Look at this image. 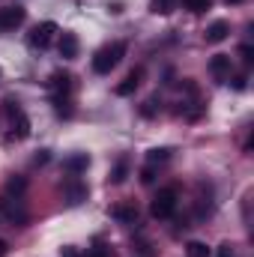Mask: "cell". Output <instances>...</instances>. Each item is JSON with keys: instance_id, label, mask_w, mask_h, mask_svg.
Instances as JSON below:
<instances>
[{"instance_id": "6da1fadb", "label": "cell", "mask_w": 254, "mask_h": 257, "mask_svg": "<svg viewBox=\"0 0 254 257\" xmlns=\"http://www.w3.org/2000/svg\"><path fill=\"white\" fill-rule=\"evenodd\" d=\"M126 57V42H111L105 48H99L93 54V72L96 75H108L111 69H117V63Z\"/></svg>"}, {"instance_id": "7a4b0ae2", "label": "cell", "mask_w": 254, "mask_h": 257, "mask_svg": "<svg viewBox=\"0 0 254 257\" xmlns=\"http://www.w3.org/2000/svg\"><path fill=\"white\" fill-rule=\"evenodd\" d=\"M150 212H153V218H171L177 212V189L174 186L159 189V194L150 203Z\"/></svg>"}, {"instance_id": "3957f363", "label": "cell", "mask_w": 254, "mask_h": 257, "mask_svg": "<svg viewBox=\"0 0 254 257\" xmlns=\"http://www.w3.org/2000/svg\"><path fill=\"white\" fill-rule=\"evenodd\" d=\"M54 36H57V24H54V21H42V24H36V27L27 33V45L36 48V51H45V48L54 42Z\"/></svg>"}, {"instance_id": "277c9868", "label": "cell", "mask_w": 254, "mask_h": 257, "mask_svg": "<svg viewBox=\"0 0 254 257\" xmlns=\"http://www.w3.org/2000/svg\"><path fill=\"white\" fill-rule=\"evenodd\" d=\"M0 212L6 215V221H9V224H18V227H24V224H27V209H24L21 197L3 194V197H0Z\"/></svg>"}, {"instance_id": "5b68a950", "label": "cell", "mask_w": 254, "mask_h": 257, "mask_svg": "<svg viewBox=\"0 0 254 257\" xmlns=\"http://www.w3.org/2000/svg\"><path fill=\"white\" fill-rule=\"evenodd\" d=\"M48 90H51V99H57V96H69V93H72V75H69L66 69L51 72V75H48Z\"/></svg>"}, {"instance_id": "8992f818", "label": "cell", "mask_w": 254, "mask_h": 257, "mask_svg": "<svg viewBox=\"0 0 254 257\" xmlns=\"http://www.w3.org/2000/svg\"><path fill=\"white\" fill-rule=\"evenodd\" d=\"M24 18H27V12H24L21 6H6V9H0V33H3V30L21 27Z\"/></svg>"}, {"instance_id": "52a82bcc", "label": "cell", "mask_w": 254, "mask_h": 257, "mask_svg": "<svg viewBox=\"0 0 254 257\" xmlns=\"http://www.w3.org/2000/svg\"><path fill=\"white\" fill-rule=\"evenodd\" d=\"M141 81H144V66H135L126 78L114 87V93H117V96H132V93L141 87Z\"/></svg>"}, {"instance_id": "ba28073f", "label": "cell", "mask_w": 254, "mask_h": 257, "mask_svg": "<svg viewBox=\"0 0 254 257\" xmlns=\"http://www.w3.org/2000/svg\"><path fill=\"white\" fill-rule=\"evenodd\" d=\"M63 194H66V203H69V206H78V203H84V200H87L90 189H87L81 180H69V183L63 186Z\"/></svg>"}, {"instance_id": "9c48e42d", "label": "cell", "mask_w": 254, "mask_h": 257, "mask_svg": "<svg viewBox=\"0 0 254 257\" xmlns=\"http://www.w3.org/2000/svg\"><path fill=\"white\" fill-rule=\"evenodd\" d=\"M78 48H81V45H78V36H75V33H69V30L60 33V39H57V51H60L63 60H75V57H78Z\"/></svg>"}, {"instance_id": "30bf717a", "label": "cell", "mask_w": 254, "mask_h": 257, "mask_svg": "<svg viewBox=\"0 0 254 257\" xmlns=\"http://www.w3.org/2000/svg\"><path fill=\"white\" fill-rule=\"evenodd\" d=\"M111 218L120 221V224H135L138 221V206L135 203H117V206H111Z\"/></svg>"}, {"instance_id": "8fae6325", "label": "cell", "mask_w": 254, "mask_h": 257, "mask_svg": "<svg viewBox=\"0 0 254 257\" xmlns=\"http://www.w3.org/2000/svg\"><path fill=\"white\" fill-rule=\"evenodd\" d=\"M227 33H230V24L218 18V21H212V24L206 27V33H203V39H206L209 45H215V42H224V39H227Z\"/></svg>"}, {"instance_id": "7c38bea8", "label": "cell", "mask_w": 254, "mask_h": 257, "mask_svg": "<svg viewBox=\"0 0 254 257\" xmlns=\"http://www.w3.org/2000/svg\"><path fill=\"white\" fill-rule=\"evenodd\" d=\"M90 168V156L87 153H72L69 159H63V171L69 174H84Z\"/></svg>"}, {"instance_id": "4fadbf2b", "label": "cell", "mask_w": 254, "mask_h": 257, "mask_svg": "<svg viewBox=\"0 0 254 257\" xmlns=\"http://www.w3.org/2000/svg\"><path fill=\"white\" fill-rule=\"evenodd\" d=\"M9 123H12V138H15V141H27V138H30V120H27L24 111H18Z\"/></svg>"}, {"instance_id": "5bb4252c", "label": "cell", "mask_w": 254, "mask_h": 257, "mask_svg": "<svg viewBox=\"0 0 254 257\" xmlns=\"http://www.w3.org/2000/svg\"><path fill=\"white\" fill-rule=\"evenodd\" d=\"M209 72H212V78H218V81L230 78V57H227V54H215V57L209 60Z\"/></svg>"}, {"instance_id": "9a60e30c", "label": "cell", "mask_w": 254, "mask_h": 257, "mask_svg": "<svg viewBox=\"0 0 254 257\" xmlns=\"http://www.w3.org/2000/svg\"><path fill=\"white\" fill-rule=\"evenodd\" d=\"M129 168H132V162H129V156H120L117 162H114V168H111V183L114 186H120V183H126V177H129Z\"/></svg>"}, {"instance_id": "2e32d148", "label": "cell", "mask_w": 254, "mask_h": 257, "mask_svg": "<svg viewBox=\"0 0 254 257\" xmlns=\"http://www.w3.org/2000/svg\"><path fill=\"white\" fill-rule=\"evenodd\" d=\"M24 192H27V180H24V177H18V174H12V177L6 180V194L21 197Z\"/></svg>"}, {"instance_id": "e0dca14e", "label": "cell", "mask_w": 254, "mask_h": 257, "mask_svg": "<svg viewBox=\"0 0 254 257\" xmlns=\"http://www.w3.org/2000/svg\"><path fill=\"white\" fill-rule=\"evenodd\" d=\"M171 153H174V150H168V147L150 150V153H147V165H165V162L171 159Z\"/></svg>"}, {"instance_id": "ac0fdd59", "label": "cell", "mask_w": 254, "mask_h": 257, "mask_svg": "<svg viewBox=\"0 0 254 257\" xmlns=\"http://www.w3.org/2000/svg\"><path fill=\"white\" fill-rule=\"evenodd\" d=\"M150 9L156 15H171L177 9V0H150Z\"/></svg>"}, {"instance_id": "d6986e66", "label": "cell", "mask_w": 254, "mask_h": 257, "mask_svg": "<svg viewBox=\"0 0 254 257\" xmlns=\"http://www.w3.org/2000/svg\"><path fill=\"white\" fill-rule=\"evenodd\" d=\"M54 102V111H57V117H72L75 111H72V102H69V96H57V99H51Z\"/></svg>"}, {"instance_id": "ffe728a7", "label": "cell", "mask_w": 254, "mask_h": 257, "mask_svg": "<svg viewBox=\"0 0 254 257\" xmlns=\"http://www.w3.org/2000/svg\"><path fill=\"white\" fill-rule=\"evenodd\" d=\"M159 108H162V99H159V96H150V99L141 105V117H156Z\"/></svg>"}, {"instance_id": "44dd1931", "label": "cell", "mask_w": 254, "mask_h": 257, "mask_svg": "<svg viewBox=\"0 0 254 257\" xmlns=\"http://www.w3.org/2000/svg\"><path fill=\"white\" fill-rule=\"evenodd\" d=\"M186 257H209V245L194 239V242H189V245H186Z\"/></svg>"}, {"instance_id": "7402d4cb", "label": "cell", "mask_w": 254, "mask_h": 257, "mask_svg": "<svg viewBox=\"0 0 254 257\" xmlns=\"http://www.w3.org/2000/svg\"><path fill=\"white\" fill-rule=\"evenodd\" d=\"M183 6H186L189 12H206V9L212 6V0H183Z\"/></svg>"}, {"instance_id": "603a6c76", "label": "cell", "mask_w": 254, "mask_h": 257, "mask_svg": "<svg viewBox=\"0 0 254 257\" xmlns=\"http://www.w3.org/2000/svg\"><path fill=\"white\" fill-rule=\"evenodd\" d=\"M18 111H21V108H18V102H15L12 96H9V99H3V114H6L9 120H12V117H15Z\"/></svg>"}, {"instance_id": "cb8c5ba5", "label": "cell", "mask_w": 254, "mask_h": 257, "mask_svg": "<svg viewBox=\"0 0 254 257\" xmlns=\"http://www.w3.org/2000/svg\"><path fill=\"white\" fill-rule=\"evenodd\" d=\"M239 57H242V63H245V66H251V63H254V48H251V42L239 45Z\"/></svg>"}, {"instance_id": "d4e9b609", "label": "cell", "mask_w": 254, "mask_h": 257, "mask_svg": "<svg viewBox=\"0 0 254 257\" xmlns=\"http://www.w3.org/2000/svg\"><path fill=\"white\" fill-rule=\"evenodd\" d=\"M87 257H111V251H108V248L102 245V239H96V245H93V248L87 251Z\"/></svg>"}, {"instance_id": "484cf974", "label": "cell", "mask_w": 254, "mask_h": 257, "mask_svg": "<svg viewBox=\"0 0 254 257\" xmlns=\"http://www.w3.org/2000/svg\"><path fill=\"white\" fill-rule=\"evenodd\" d=\"M48 162H51V153H48V150H39V153L33 156V165H36V168H42V165H48Z\"/></svg>"}, {"instance_id": "4316f807", "label": "cell", "mask_w": 254, "mask_h": 257, "mask_svg": "<svg viewBox=\"0 0 254 257\" xmlns=\"http://www.w3.org/2000/svg\"><path fill=\"white\" fill-rule=\"evenodd\" d=\"M153 180H156V165H147V168L141 171V183H147V186H150Z\"/></svg>"}, {"instance_id": "83f0119b", "label": "cell", "mask_w": 254, "mask_h": 257, "mask_svg": "<svg viewBox=\"0 0 254 257\" xmlns=\"http://www.w3.org/2000/svg\"><path fill=\"white\" fill-rule=\"evenodd\" d=\"M215 257H236V251H233V245H230V242H221Z\"/></svg>"}, {"instance_id": "f1b7e54d", "label": "cell", "mask_w": 254, "mask_h": 257, "mask_svg": "<svg viewBox=\"0 0 254 257\" xmlns=\"http://www.w3.org/2000/svg\"><path fill=\"white\" fill-rule=\"evenodd\" d=\"M60 257H81V254H78V248H72V245H66V248H60Z\"/></svg>"}, {"instance_id": "f546056e", "label": "cell", "mask_w": 254, "mask_h": 257, "mask_svg": "<svg viewBox=\"0 0 254 257\" xmlns=\"http://www.w3.org/2000/svg\"><path fill=\"white\" fill-rule=\"evenodd\" d=\"M233 90H245V75H236L233 78Z\"/></svg>"}, {"instance_id": "4dcf8cb0", "label": "cell", "mask_w": 254, "mask_h": 257, "mask_svg": "<svg viewBox=\"0 0 254 257\" xmlns=\"http://www.w3.org/2000/svg\"><path fill=\"white\" fill-rule=\"evenodd\" d=\"M6 251H9V245H6V239H0V257H6Z\"/></svg>"}, {"instance_id": "1f68e13d", "label": "cell", "mask_w": 254, "mask_h": 257, "mask_svg": "<svg viewBox=\"0 0 254 257\" xmlns=\"http://www.w3.org/2000/svg\"><path fill=\"white\" fill-rule=\"evenodd\" d=\"M227 3H242V0H227Z\"/></svg>"}]
</instances>
